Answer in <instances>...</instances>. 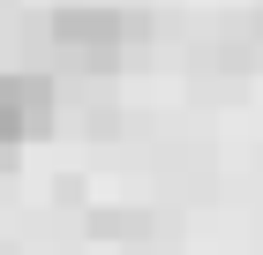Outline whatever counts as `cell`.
<instances>
[{"label": "cell", "instance_id": "obj_1", "mask_svg": "<svg viewBox=\"0 0 263 255\" xmlns=\"http://www.w3.org/2000/svg\"><path fill=\"white\" fill-rule=\"evenodd\" d=\"M53 45H61L68 60H83V68H113L121 60V45L136 38V15H121V8H53Z\"/></svg>", "mask_w": 263, "mask_h": 255}, {"label": "cell", "instance_id": "obj_2", "mask_svg": "<svg viewBox=\"0 0 263 255\" xmlns=\"http://www.w3.org/2000/svg\"><path fill=\"white\" fill-rule=\"evenodd\" d=\"M53 128V83L30 68H0V150H23Z\"/></svg>", "mask_w": 263, "mask_h": 255}]
</instances>
